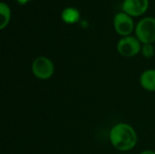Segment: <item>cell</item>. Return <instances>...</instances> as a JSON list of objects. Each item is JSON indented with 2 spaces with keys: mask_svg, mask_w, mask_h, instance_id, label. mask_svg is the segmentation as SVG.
I'll return each instance as SVG.
<instances>
[{
  "mask_svg": "<svg viewBox=\"0 0 155 154\" xmlns=\"http://www.w3.org/2000/svg\"><path fill=\"white\" fill-rule=\"evenodd\" d=\"M62 18L67 24L76 23L80 19V12L74 7H66L62 12Z\"/></svg>",
  "mask_w": 155,
  "mask_h": 154,
  "instance_id": "obj_8",
  "label": "cell"
},
{
  "mask_svg": "<svg viewBox=\"0 0 155 154\" xmlns=\"http://www.w3.org/2000/svg\"><path fill=\"white\" fill-rule=\"evenodd\" d=\"M142 87L149 92H155V69H148L140 76Z\"/></svg>",
  "mask_w": 155,
  "mask_h": 154,
  "instance_id": "obj_7",
  "label": "cell"
},
{
  "mask_svg": "<svg viewBox=\"0 0 155 154\" xmlns=\"http://www.w3.org/2000/svg\"><path fill=\"white\" fill-rule=\"evenodd\" d=\"M11 18V10L5 2L0 3V28L4 29L9 23Z\"/></svg>",
  "mask_w": 155,
  "mask_h": 154,
  "instance_id": "obj_9",
  "label": "cell"
},
{
  "mask_svg": "<svg viewBox=\"0 0 155 154\" xmlns=\"http://www.w3.org/2000/svg\"><path fill=\"white\" fill-rule=\"evenodd\" d=\"M32 73L40 80H47L53 76L54 73V65L49 58L45 56H38L32 63Z\"/></svg>",
  "mask_w": 155,
  "mask_h": 154,
  "instance_id": "obj_3",
  "label": "cell"
},
{
  "mask_svg": "<svg viewBox=\"0 0 155 154\" xmlns=\"http://www.w3.org/2000/svg\"><path fill=\"white\" fill-rule=\"evenodd\" d=\"M139 154H155V152L152 151V150H146V151H143V152H140Z\"/></svg>",
  "mask_w": 155,
  "mask_h": 154,
  "instance_id": "obj_11",
  "label": "cell"
},
{
  "mask_svg": "<svg viewBox=\"0 0 155 154\" xmlns=\"http://www.w3.org/2000/svg\"><path fill=\"white\" fill-rule=\"evenodd\" d=\"M135 34L141 43L153 44L155 41V18L147 16L141 19L135 26Z\"/></svg>",
  "mask_w": 155,
  "mask_h": 154,
  "instance_id": "obj_2",
  "label": "cell"
},
{
  "mask_svg": "<svg viewBox=\"0 0 155 154\" xmlns=\"http://www.w3.org/2000/svg\"><path fill=\"white\" fill-rule=\"evenodd\" d=\"M142 49L141 42L134 36H124L117 44L118 53L124 57H133L136 55Z\"/></svg>",
  "mask_w": 155,
  "mask_h": 154,
  "instance_id": "obj_4",
  "label": "cell"
},
{
  "mask_svg": "<svg viewBox=\"0 0 155 154\" xmlns=\"http://www.w3.org/2000/svg\"><path fill=\"white\" fill-rule=\"evenodd\" d=\"M110 142L120 152L133 150L138 142V135L133 126L125 123H116L110 131Z\"/></svg>",
  "mask_w": 155,
  "mask_h": 154,
  "instance_id": "obj_1",
  "label": "cell"
},
{
  "mask_svg": "<svg viewBox=\"0 0 155 154\" xmlns=\"http://www.w3.org/2000/svg\"><path fill=\"white\" fill-rule=\"evenodd\" d=\"M141 52L145 58H151L154 55V47L152 44H144L142 46Z\"/></svg>",
  "mask_w": 155,
  "mask_h": 154,
  "instance_id": "obj_10",
  "label": "cell"
},
{
  "mask_svg": "<svg viewBox=\"0 0 155 154\" xmlns=\"http://www.w3.org/2000/svg\"><path fill=\"white\" fill-rule=\"evenodd\" d=\"M149 5V0H124L123 3L124 11L130 15H140L143 14Z\"/></svg>",
  "mask_w": 155,
  "mask_h": 154,
  "instance_id": "obj_6",
  "label": "cell"
},
{
  "mask_svg": "<svg viewBox=\"0 0 155 154\" xmlns=\"http://www.w3.org/2000/svg\"><path fill=\"white\" fill-rule=\"evenodd\" d=\"M114 26L119 34L123 36H128L133 32L134 24L130 15L126 14L125 12H120L114 15Z\"/></svg>",
  "mask_w": 155,
  "mask_h": 154,
  "instance_id": "obj_5",
  "label": "cell"
}]
</instances>
